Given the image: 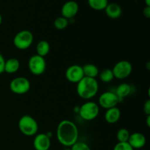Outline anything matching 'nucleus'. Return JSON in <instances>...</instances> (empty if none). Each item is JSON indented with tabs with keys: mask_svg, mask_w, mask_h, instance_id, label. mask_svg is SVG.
<instances>
[{
	"mask_svg": "<svg viewBox=\"0 0 150 150\" xmlns=\"http://www.w3.org/2000/svg\"><path fill=\"white\" fill-rule=\"evenodd\" d=\"M144 112L146 116L150 115V100L148 99L144 104Z\"/></svg>",
	"mask_w": 150,
	"mask_h": 150,
	"instance_id": "obj_26",
	"label": "nucleus"
},
{
	"mask_svg": "<svg viewBox=\"0 0 150 150\" xmlns=\"http://www.w3.org/2000/svg\"><path fill=\"white\" fill-rule=\"evenodd\" d=\"M112 71L114 78L122 80L130 76L133 71V66L130 62L127 60H121L115 64L113 67Z\"/></svg>",
	"mask_w": 150,
	"mask_h": 150,
	"instance_id": "obj_8",
	"label": "nucleus"
},
{
	"mask_svg": "<svg viewBox=\"0 0 150 150\" xmlns=\"http://www.w3.org/2000/svg\"><path fill=\"white\" fill-rule=\"evenodd\" d=\"M99 105L93 101H87L79 107V114L81 118L86 121H92L96 119L99 115Z\"/></svg>",
	"mask_w": 150,
	"mask_h": 150,
	"instance_id": "obj_4",
	"label": "nucleus"
},
{
	"mask_svg": "<svg viewBox=\"0 0 150 150\" xmlns=\"http://www.w3.org/2000/svg\"><path fill=\"white\" fill-rule=\"evenodd\" d=\"M69 24V20L65 18L63 16H60L57 18L55 19L54 22V27L58 30H63V29H66Z\"/></svg>",
	"mask_w": 150,
	"mask_h": 150,
	"instance_id": "obj_22",
	"label": "nucleus"
},
{
	"mask_svg": "<svg viewBox=\"0 0 150 150\" xmlns=\"http://www.w3.org/2000/svg\"><path fill=\"white\" fill-rule=\"evenodd\" d=\"M127 142L133 149H139L146 145V139L144 135L139 132H136L130 135Z\"/></svg>",
	"mask_w": 150,
	"mask_h": 150,
	"instance_id": "obj_13",
	"label": "nucleus"
},
{
	"mask_svg": "<svg viewBox=\"0 0 150 150\" xmlns=\"http://www.w3.org/2000/svg\"><path fill=\"white\" fill-rule=\"evenodd\" d=\"M64 150H71V149H70V147H66Z\"/></svg>",
	"mask_w": 150,
	"mask_h": 150,
	"instance_id": "obj_32",
	"label": "nucleus"
},
{
	"mask_svg": "<svg viewBox=\"0 0 150 150\" xmlns=\"http://www.w3.org/2000/svg\"><path fill=\"white\" fill-rule=\"evenodd\" d=\"M18 126L21 133L26 136H35L39 128L36 120L29 115H24L21 117Z\"/></svg>",
	"mask_w": 150,
	"mask_h": 150,
	"instance_id": "obj_3",
	"label": "nucleus"
},
{
	"mask_svg": "<svg viewBox=\"0 0 150 150\" xmlns=\"http://www.w3.org/2000/svg\"><path fill=\"white\" fill-rule=\"evenodd\" d=\"M51 139L45 133L35 135L33 140V146L35 150H49L51 147Z\"/></svg>",
	"mask_w": 150,
	"mask_h": 150,
	"instance_id": "obj_11",
	"label": "nucleus"
},
{
	"mask_svg": "<svg viewBox=\"0 0 150 150\" xmlns=\"http://www.w3.org/2000/svg\"><path fill=\"white\" fill-rule=\"evenodd\" d=\"M131 92L132 86L127 83H122L117 86L115 94L120 98V100H121L130 95Z\"/></svg>",
	"mask_w": 150,
	"mask_h": 150,
	"instance_id": "obj_17",
	"label": "nucleus"
},
{
	"mask_svg": "<svg viewBox=\"0 0 150 150\" xmlns=\"http://www.w3.org/2000/svg\"><path fill=\"white\" fill-rule=\"evenodd\" d=\"M121 117V111L117 106L108 108L105 113V120L108 124H115Z\"/></svg>",
	"mask_w": 150,
	"mask_h": 150,
	"instance_id": "obj_14",
	"label": "nucleus"
},
{
	"mask_svg": "<svg viewBox=\"0 0 150 150\" xmlns=\"http://www.w3.org/2000/svg\"><path fill=\"white\" fill-rule=\"evenodd\" d=\"M120 98L117 97L115 92H105L101 94L98 99V104L102 108L108 109V108L116 107L120 103Z\"/></svg>",
	"mask_w": 150,
	"mask_h": 150,
	"instance_id": "obj_9",
	"label": "nucleus"
},
{
	"mask_svg": "<svg viewBox=\"0 0 150 150\" xmlns=\"http://www.w3.org/2000/svg\"><path fill=\"white\" fill-rule=\"evenodd\" d=\"M4 64H5V59L2 54H0V75L4 72Z\"/></svg>",
	"mask_w": 150,
	"mask_h": 150,
	"instance_id": "obj_27",
	"label": "nucleus"
},
{
	"mask_svg": "<svg viewBox=\"0 0 150 150\" xmlns=\"http://www.w3.org/2000/svg\"><path fill=\"white\" fill-rule=\"evenodd\" d=\"M33 34L29 30H22L18 32L13 38V45L19 50H26L33 43Z\"/></svg>",
	"mask_w": 150,
	"mask_h": 150,
	"instance_id": "obj_5",
	"label": "nucleus"
},
{
	"mask_svg": "<svg viewBox=\"0 0 150 150\" xmlns=\"http://www.w3.org/2000/svg\"><path fill=\"white\" fill-rule=\"evenodd\" d=\"M130 135V132L126 128L120 129L117 133V141H118V142H127Z\"/></svg>",
	"mask_w": 150,
	"mask_h": 150,
	"instance_id": "obj_23",
	"label": "nucleus"
},
{
	"mask_svg": "<svg viewBox=\"0 0 150 150\" xmlns=\"http://www.w3.org/2000/svg\"><path fill=\"white\" fill-rule=\"evenodd\" d=\"M1 22H2V17H1V13H0V25L1 24Z\"/></svg>",
	"mask_w": 150,
	"mask_h": 150,
	"instance_id": "obj_31",
	"label": "nucleus"
},
{
	"mask_svg": "<svg viewBox=\"0 0 150 150\" xmlns=\"http://www.w3.org/2000/svg\"><path fill=\"white\" fill-rule=\"evenodd\" d=\"M59 142L65 147H71L79 139V129L73 122L64 120L59 123L57 128Z\"/></svg>",
	"mask_w": 150,
	"mask_h": 150,
	"instance_id": "obj_1",
	"label": "nucleus"
},
{
	"mask_svg": "<svg viewBox=\"0 0 150 150\" xmlns=\"http://www.w3.org/2000/svg\"><path fill=\"white\" fill-rule=\"evenodd\" d=\"M28 67L31 73L35 76H40L46 69V62L44 57L35 54L29 58Z\"/></svg>",
	"mask_w": 150,
	"mask_h": 150,
	"instance_id": "obj_6",
	"label": "nucleus"
},
{
	"mask_svg": "<svg viewBox=\"0 0 150 150\" xmlns=\"http://www.w3.org/2000/svg\"><path fill=\"white\" fill-rule=\"evenodd\" d=\"M113 150H134L128 142H118L114 146Z\"/></svg>",
	"mask_w": 150,
	"mask_h": 150,
	"instance_id": "obj_25",
	"label": "nucleus"
},
{
	"mask_svg": "<svg viewBox=\"0 0 150 150\" xmlns=\"http://www.w3.org/2000/svg\"><path fill=\"white\" fill-rule=\"evenodd\" d=\"M79 10V6L76 1L70 0L63 4L62 7V16L67 19H71L76 16Z\"/></svg>",
	"mask_w": 150,
	"mask_h": 150,
	"instance_id": "obj_12",
	"label": "nucleus"
},
{
	"mask_svg": "<svg viewBox=\"0 0 150 150\" xmlns=\"http://www.w3.org/2000/svg\"><path fill=\"white\" fill-rule=\"evenodd\" d=\"M83 74L85 77L96 79L99 75V69L94 64H86L83 67Z\"/></svg>",
	"mask_w": 150,
	"mask_h": 150,
	"instance_id": "obj_18",
	"label": "nucleus"
},
{
	"mask_svg": "<svg viewBox=\"0 0 150 150\" xmlns=\"http://www.w3.org/2000/svg\"><path fill=\"white\" fill-rule=\"evenodd\" d=\"M143 15L144 17L146 18H150V7L146 6L143 10Z\"/></svg>",
	"mask_w": 150,
	"mask_h": 150,
	"instance_id": "obj_28",
	"label": "nucleus"
},
{
	"mask_svg": "<svg viewBox=\"0 0 150 150\" xmlns=\"http://www.w3.org/2000/svg\"><path fill=\"white\" fill-rule=\"evenodd\" d=\"M65 77L70 83H78L84 77L82 66L79 64H73L67 67L65 71Z\"/></svg>",
	"mask_w": 150,
	"mask_h": 150,
	"instance_id": "obj_10",
	"label": "nucleus"
},
{
	"mask_svg": "<svg viewBox=\"0 0 150 150\" xmlns=\"http://www.w3.org/2000/svg\"><path fill=\"white\" fill-rule=\"evenodd\" d=\"M99 90V84L96 79L83 77L77 83L76 92L83 100H89L95 96Z\"/></svg>",
	"mask_w": 150,
	"mask_h": 150,
	"instance_id": "obj_2",
	"label": "nucleus"
},
{
	"mask_svg": "<svg viewBox=\"0 0 150 150\" xmlns=\"http://www.w3.org/2000/svg\"><path fill=\"white\" fill-rule=\"evenodd\" d=\"M89 6L97 11L105 10L108 4V0H88Z\"/></svg>",
	"mask_w": 150,
	"mask_h": 150,
	"instance_id": "obj_20",
	"label": "nucleus"
},
{
	"mask_svg": "<svg viewBox=\"0 0 150 150\" xmlns=\"http://www.w3.org/2000/svg\"><path fill=\"white\" fill-rule=\"evenodd\" d=\"M30 82L25 77L19 76L13 79L10 83V89L16 95H24L30 89Z\"/></svg>",
	"mask_w": 150,
	"mask_h": 150,
	"instance_id": "obj_7",
	"label": "nucleus"
},
{
	"mask_svg": "<svg viewBox=\"0 0 150 150\" xmlns=\"http://www.w3.org/2000/svg\"><path fill=\"white\" fill-rule=\"evenodd\" d=\"M71 150H91L90 146L83 142H77L70 147Z\"/></svg>",
	"mask_w": 150,
	"mask_h": 150,
	"instance_id": "obj_24",
	"label": "nucleus"
},
{
	"mask_svg": "<svg viewBox=\"0 0 150 150\" xmlns=\"http://www.w3.org/2000/svg\"><path fill=\"white\" fill-rule=\"evenodd\" d=\"M146 125L148 127H150V115L146 116Z\"/></svg>",
	"mask_w": 150,
	"mask_h": 150,
	"instance_id": "obj_29",
	"label": "nucleus"
},
{
	"mask_svg": "<svg viewBox=\"0 0 150 150\" xmlns=\"http://www.w3.org/2000/svg\"><path fill=\"white\" fill-rule=\"evenodd\" d=\"M20 62L18 59L10 58L9 59L5 60V64H4V72L9 74H13L16 73L20 68Z\"/></svg>",
	"mask_w": 150,
	"mask_h": 150,
	"instance_id": "obj_16",
	"label": "nucleus"
},
{
	"mask_svg": "<svg viewBox=\"0 0 150 150\" xmlns=\"http://www.w3.org/2000/svg\"><path fill=\"white\" fill-rule=\"evenodd\" d=\"M104 10L106 16L111 19L119 18L122 14V7L116 3H108Z\"/></svg>",
	"mask_w": 150,
	"mask_h": 150,
	"instance_id": "obj_15",
	"label": "nucleus"
},
{
	"mask_svg": "<svg viewBox=\"0 0 150 150\" xmlns=\"http://www.w3.org/2000/svg\"><path fill=\"white\" fill-rule=\"evenodd\" d=\"M145 4H146V6H148V7H150V0H144Z\"/></svg>",
	"mask_w": 150,
	"mask_h": 150,
	"instance_id": "obj_30",
	"label": "nucleus"
},
{
	"mask_svg": "<svg viewBox=\"0 0 150 150\" xmlns=\"http://www.w3.org/2000/svg\"><path fill=\"white\" fill-rule=\"evenodd\" d=\"M51 46L48 41L46 40H40L38 42L36 46V52L37 54L42 57H45L47 54L49 53Z\"/></svg>",
	"mask_w": 150,
	"mask_h": 150,
	"instance_id": "obj_19",
	"label": "nucleus"
},
{
	"mask_svg": "<svg viewBox=\"0 0 150 150\" xmlns=\"http://www.w3.org/2000/svg\"><path fill=\"white\" fill-rule=\"evenodd\" d=\"M100 80L103 83H110L114 79L112 69H105L102 70L98 75Z\"/></svg>",
	"mask_w": 150,
	"mask_h": 150,
	"instance_id": "obj_21",
	"label": "nucleus"
}]
</instances>
